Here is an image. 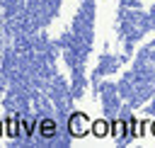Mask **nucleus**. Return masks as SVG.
I'll return each mask as SVG.
<instances>
[{"label":"nucleus","mask_w":155,"mask_h":148,"mask_svg":"<svg viewBox=\"0 0 155 148\" xmlns=\"http://www.w3.org/2000/svg\"><path fill=\"white\" fill-rule=\"evenodd\" d=\"M17 133H19V129H17V116H15V114H10V116H7V136H12V138H15Z\"/></svg>","instance_id":"nucleus-4"},{"label":"nucleus","mask_w":155,"mask_h":148,"mask_svg":"<svg viewBox=\"0 0 155 148\" xmlns=\"http://www.w3.org/2000/svg\"><path fill=\"white\" fill-rule=\"evenodd\" d=\"M92 133H94L97 138H104V136L109 133V124H107L104 119H97V121H92Z\"/></svg>","instance_id":"nucleus-3"},{"label":"nucleus","mask_w":155,"mask_h":148,"mask_svg":"<svg viewBox=\"0 0 155 148\" xmlns=\"http://www.w3.org/2000/svg\"><path fill=\"white\" fill-rule=\"evenodd\" d=\"M0 133H2V124H0Z\"/></svg>","instance_id":"nucleus-7"},{"label":"nucleus","mask_w":155,"mask_h":148,"mask_svg":"<svg viewBox=\"0 0 155 148\" xmlns=\"http://www.w3.org/2000/svg\"><path fill=\"white\" fill-rule=\"evenodd\" d=\"M153 136H155V121H153Z\"/></svg>","instance_id":"nucleus-6"},{"label":"nucleus","mask_w":155,"mask_h":148,"mask_svg":"<svg viewBox=\"0 0 155 148\" xmlns=\"http://www.w3.org/2000/svg\"><path fill=\"white\" fill-rule=\"evenodd\" d=\"M111 131H114V136H116V138H119V141H121V138H124V136H126V124H124V121H116V124H114V129H111Z\"/></svg>","instance_id":"nucleus-5"},{"label":"nucleus","mask_w":155,"mask_h":148,"mask_svg":"<svg viewBox=\"0 0 155 148\" xmlns=\"http://www.w3.org/2000/svg\"><path fill=\"white\" fill-rule=\"evenodd\" d=\"M68 131L73 136H85L87 131H92V121L82 114V112H75L70 119H68Z\"/></svg>","instance_id":"nucleus-1"},{"label":"nucleus","mask_w":155,"mask_h":148,"mask_svg":"<svg viewBox=\"0 0 155 148\" xmlns=\"http://www.w3.org/2000/svg\"><path fill=\"white\" fill-rule=\"evenodd\" d=\"M39 133H41L44 138H53V136H56V124H53L51 119H41V121H39Z\"/></svg>","instance_id":"nucleus-2"}]
</instances>
